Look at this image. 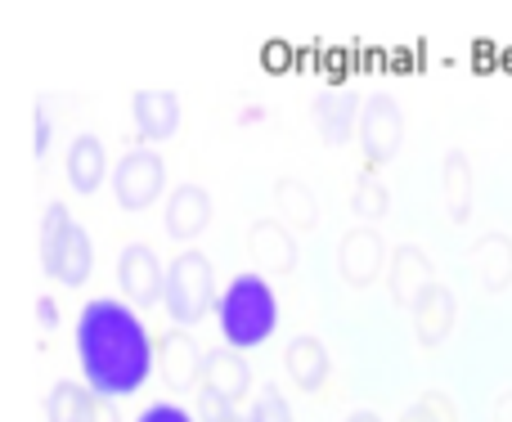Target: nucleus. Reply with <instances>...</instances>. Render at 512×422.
I'll use <instances>...</instances> for the list:
<instances>
[{
	"label": "nucleus",
	"mask_w": 512,
	"mask_h": 422,
	"mask_svg": "<svg viewBox=\"0 0 512 422\" xmlns=\"http://www.w3.org/2000/svg\"><path fill=\"white\" fill-rule=\"evenodd\" d=\"M248 422H292V409L279 387H261L248 409Z\"/></svg>",
	"instance_id": "obj_24"
},
{
	"label": "nucleus",
	"mask_w": 512,
	"mask_h": 422,
	"mask_svg": "<svg viewBox=\"0 0 512 422\" xmlns=\"http://www.w3.org/2000/svg\"><path fill=\"white\" fill-rule=\"evenodd\" d=\"M283 369L297 382V391H319L328 382V373H333V360H328V346L319 342V337L301 333V337H292L288 351H283Z\"/></svg>",
	"instance_id": "obj_18"
},
{
	"label": "nucleus",
	"mask_w": 512,
	"mask_h": 422,
	"mask_svg": "<svg viewBox=\"0 0 512 422\" xmlns=\"http://www.w3.org/2000/svg\"><path fill=\"white\" fill-rule=\"evenodd\" d=\"M387 265H391V252L373 225H355L342 234V243H337V274H342L346 288H369Z\"/></svg>",
	"instance_id": "obj_8"
},
{
	"label": "nucleus",
	"mask_w": 512,
	"mask_h": 422,
	"mask_svg": "<svg viewBox=\"0 0 512 422\" xmlns=\"http://www.w3.org/2000/svg\"><path fill=\"white\" fill-rule=\"evenodd\" d=\"M432 283H436V265H432V256H427L418 243H400L396 252H391L387 288H391V301H396V306L414 310L418 297H423Z\"/></svg>",
	"instance_id": "obj_13"
},
{
	"label": "nucleus",
	"mask_w": 512,
	"mask_h": 422,
	"mask_svg": "<svg viewBox=\"0 0 512 422\" xmlns=\"http://www.w3.org/2000/svg\"><path fill=\"white\" fill-rule=\"evenodd\" d=\"M454 324H459V301H454V292L445 288V283H432V288L418 297L414 306V337L423 351H436V346H445V337L454 333Z\"/></svg>",
	"instance_id": "obj_15"
},
{
	"label": "nucleus",
	"mask_w": 512,
	"mask_h": 422,
	"mask_svg": "<svg viewBox=\"0 0 512 422\" xmlns=\"http://www.w3.org/2000/svg\"><path fill=\"white\" fill-rule=\"evenodd\" d=\"M297 229H288L279 216H261L252 220L248 229V256H252V270L261 279H279V274L297 270Z\"/></svg>",
	"instance_id": "obj_10"
},
{
	"label": "nucleus",
	"mask_w": 512,
	"mask_h": 422,
	"mask_svg": "<svg viewBox=\"0 0 512 422\" xmlns=\"http://www.w3.org/2000/svg\"><path fill=\"white\" fill-rule=\"evenodd\" d=\"M131 117H135V135L140 144H162L180 131V99L171 90H140L131 95Z\"/></svg>",
	"instance_id": "obj_16"
},
{
	"label": "nucleus",
	"mask_w": 512,
	"mask_h": 422,
	"mask_svg": "<svg viewBox=\"0 0 512 422\" xmlns=\"http://www.w3.org/2000/svg\"><path fill=\"white\" fill-rule=\"evenodd\" d=\"M167 194V162L158 149L135 144L117 158L113 167V198L122 211H149L158 198Z\"/></svg>",
	"instance_id": "obj_5"
},
{
	"label": "nucleus",
	"mask_w": 512,
	"mask_h": 422,
	"mask_svg": "<svg viewBox=\"0 0 512 422\" xmlns=\"http://www.w3.org/2000/svg\"><path fill=\"white\" fill-rule=\"evenodd\" d=\"M216 324H221L225 346L234 351H252L279 328V297H274L270 279L261 274H234L225 283L221 301H216Z\"/></svg>",
	"instance_id": "obj_2"
},
{
	"label": "nucleus",
	"mask_w": 512,
	"mask_h": 422,
	"mask_svg": "<svg viewBox=\"0 0 512 422\" xmlns=\"http://www.w3.org/2000/svg\"><path fill=\"white\" fill-rule=\"evenodd\" d=\"M400 144H405V108L396 104V95L378 90V95L364 99V113H360V153L369 162V171L396 158Z\"/></svg>",
	"instance_id": "obj_6"
},
{
	"label": "nucleus",
	"mask_w": 512,
	"mask_h": 422,
	"mask_svg": "<svg viewBox=\"0 0 512 422\" xmlns=\"http://www.w3.org/2000/svg\"><path fill=\"white\" fill-rule=\"evenodd\" d=\"M36 324H41L45 333H54V328H59V301H54V297H36Z\"/></svg>",
	"instance_id": "obj_28"
},
{
	"label": "nucleus",
	"mask_w": 512,
	"mask_h": 422,
	"mask_svg": "<svg viewBox=\"0 0 512 422\" xmlns=\"http://www.w3.org/2000/svg\"><path fill=\"white\" fill-rule=\"evenodd\" d=\"M472 265L481 274V288L486 292H504L512 283V238L508 234H486L472 247Z\"/></svg>",
	"instance_id": "obj_22"
},
{
	"label": "nucleus",
	"mask_w": 512,
	"mask_h": 422,
	"mask_svg": "<svg viewBox=\"0 0 512 422\" xmlns=\"http://www.w3.org/2000/svg\"><path fill=\"white\" fill-rule=\"evenodd\" d=\"M400 422H441V418H436V414H432V409H427V405H423V400H418V405H414V409H405V414H400Z\"/></svg>",
	"instance_id": "obj_29"
},
{
	"label": "nucleus",
	"mask_w": 512,
	"mask_h": 422,
	"mask_svg": "<svg viewBox=\"0 0 512 422\" xmlns=\"http://www.w3.org/2000/svg\"><path fill=\"white\" fill-rule=\"evenodd\" d=\"M50 135H54L50 113H45V104H36L32 108V153H36V158H45V153H50Z\"/></svg>",
	"instance_id": "obj_27"
},
{
	"label": "nucleus",
	"mask_w": 512,
	"mask_h": 422,
	"mask_svg": "<svg viewBox=\"0 0 512 422\" xmlns=\"http://www.w3.org/2000/svg\"><path fill=\"white\" fill-rule=\"evenodd\" d=\"M77 364L90 391L126 400L158 373V337L131 301L95 297L77 319Z\"/></svg>",
	"instance_id": "obj_1"
},
{
	"label": "nucleus",
	"mask_w": 512,
	"mask_h": 422,
	"mask_svg": "<svg viewBox=\"0 0 512 422\" xmlns=\"http://www.w3.org/2000/svg\"><path fill=\"white\" fill-rule=\"evenodd\" d=\"M495 422H512V391H504V396L495 400Z\"/></svg>",
	"instance_id": "obj_30"
},
{
	"label": "nucleus",
	"mask_w": 512,
	"mask_h": 422,
	"mask_svg": "<svg viewBox=\"0 0 512 422\" xmlns=\"http://www.w3.org/2000/svg\"><path fill=\"white\" fill-rule=\"evenodd\" d=\"M117 283H122V297L135 310H153L167 297V265L158 261L149 243H126L117 256Z\"/></svg>",
	"instance_id": "obj_7"
},
{
	"label": "nucleus",
	"mask_w": 512,
	"mask_h": 422,
	"mask_svg": "<svg viewBox=\"0 0 512 422\" xmlns=\"http://www.w3.org/2000/svg\"><path fill=\"white\" fill-rule=\"evenodd\" d=\"M194 414H198V422H248V414H239L230 400H221L216 391H207V387H198Z\"/></svg>",
	"instance_id": "obj_25"
},
{
	"label": "nucleus",
	"mask_w": 512,
	"mask_h": 422,
	"mask_svg": "<svg viewBox=\"0 0 512 422\" xmlns=\"http://www.w3.org/2000/svg\"><path fill=\"white\" fill-rule=\"evenodd\" d=\"M63 171H68V185L77 194H95L108 180V149L99 135H77L68 144V158H63Z\"/></svg>",
	"instance_id": "obj_19"
},
{
	"label": "nucleus",
	"mask_w": 512,
	"mask_h": 422,
	"mask_svg": "<svg viewBox=\"0 0 512 422\" xmlns=\"http://www.w3.org/2000/svg\"><path fill=\"white\" fill-rule=\"evenodd\" d=\"M203 387L239 409L243 400L252 396V364L243 360V351H234V346H216L203 360Z\"/></svg>",
	"instance_id": "obj_17"
},
{
	"label": "nucleus",
	"mask_w": 512,
	"mask_h": 422,
	"mask_svg": "<svg viewBox=\"0 0 512 422\" xmlns=\"http://www.w3.org/2000/svg\"><path fill=\"white\" fill-rule=\"evenodd\" d=\"M342 422H382L378 414H373V409H355L351 418H342Z\"/></svg>",
	"instance_id": "obj_31"
},
{
	"label": "nucleus",
	"mask_w": 512,
	"mask_h": 422,
	"mask_svg": "<svg viewBox=\"0 0 512 422\" xmlns=\"http://www.w3.org/2000/svg\"><path fill=\"white\" fill-rule=\"evenodd\" d=\"M212 216H216V203L203 185H176L167 194V203H162V225H167V234L176 238V243L198 238L212 225Z\"/></svg>",
	"instance_id": "obj_14"
},
{
	"label": "nucleus",
	"mask_w": 512,
	"mask_h": 422,
	"mask_svg": "<svg viewBox=\"0 0 512 422\" xmlns=\"http://www.w3.org/2000/svg\"><path fill=\"white\" fill-rule=\"evenodd\" d=\"M274 207H279V220L288 229H315L319 225V198L306 180L283 176L274 180Z\"/></svg>",
	"instance_id": "obj_21"
},
{
	"label": "nucleus",
	"mask_w": 512,
	"mask_h": 422,
	"mask_svg": "<svg viewBox=\"0 0 512 422\" xmlns=\"http://www.w3.org/2000/svg\"><path fill=\"white\" fill-rule=\"evenodd\" d=\"M41 265L50 279H59L63 288H81L95 270V247H90V234L72 220V211L63 203H50L41 216Z\"/></svg>",
	"instance_id": "obj_3"
},
{
	"label": "nucleus",
	"mask_w": 512,
	"mask_h": 422,
	"mask_svg": "<svg viewBox=\"0 0 512 422\" xmlns=\"http://www.w3.org/2000/svg\"><path fill=\"white\" fill-rule=\"evenodd\" d=\"M216 265L207 252L198 247H185L176 252V261L167 265V297H162V310L171 315L176 328H194L203 324L216 310Z\"/></svg>",
	"instance_id": "obj_4"
},
{
	"label": "nucleus",
	"mask_w": 512,
	"mask_h": 422,
	"mask_svg": "<svg viewBox=\"0 0 512 422\" xmlns=\"http://www.w3.org/2000/svg\"><path fill=\"white\" fill-rule=\"evenodd\" d=\"M135 422H198V414H189L176 400H153V405H144V414Z\"/></svg>",
	"instance_id": "obj_26"
},
{
	"label": "nucleus",
	"mask_w": 512,
	"mask_h": 422,
	"mask_svg": "<svg viewBox=\"0 0 512 422\" xmlns=\"http://www.w3.org/2000/svg\"><path fill=\"white\" fill-rule=\"evenodd\" d=\"M351 211H355L360 225H373V220H382L391 211V189L382 185L373 171H364V176L355 180V189H351Z\"/></svg>",
	"instance_id": "obj_23"
},
{
	"label": "nucleus",
	"mask_w": 512,
	"mask_h": 422,
	"mask_svg": "<svg viewBox=\"0 0 512 422\" xmlns=\"http://www.w3.org/2000/svg\"><path fill=\"white\" fill-rule=\"evenodd\" d=\"M203 360L198 342L189 337V328H171L158 337V378L171 396H189V391L203 387Z\"/></svg>",
	"instance_id": "obj_9"
},
{
	"label": "nucleus",
	"mask_w": 512,
	"mask_h": 422,
	"mask_svg": "<svg viewBox=\"0 0 512 422\" xmlns=\"http://www.w3.org/2000/svg\"><path fill=\"white\" fill-rule=\"evenodd\" d=\"M45 422H122L117 400H104L86 382H54L45 396Z\"/></svg>",
	"instance_id": "obj_12"
},
{
	"label": "nucleus",
	"mask_w": 512,
	"mask_h": 422,
	"mask_svg": "<svg viewBox=\"0 0 512 422\" xmlns=\"http://www.w3.org/2000/svg\"><path fill=\"white\" fill-rule=\"evenodd\" d=\"M360 113H364L360 90H351V86H324L315 99H310V122H315L319 140L333 144V149L355 135Z\"/></svg>",
	"instance_id": "obj_11"
},
{
	"label": "nucleus",
	"mask_w": 512,
	"mask_h": 422,
	"mask_svg": "<svg viewBox=\"0 0 512 422\" xmlns=\"http://www.w3.org/2000/svg\"><path fill=\"white\" fill-rule=\"evenodd\" d=\"M441 194L445 211H450L454 225H468L472 220V162L463 149H450L441 162Z\"/></svg>",
	"instance_id": "obj_20"
}]
</instances>
